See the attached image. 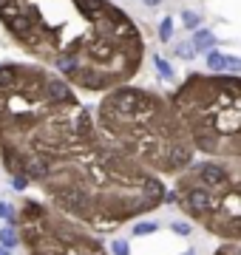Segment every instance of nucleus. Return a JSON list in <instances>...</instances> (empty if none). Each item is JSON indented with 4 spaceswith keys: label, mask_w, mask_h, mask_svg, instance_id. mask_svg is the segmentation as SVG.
Here are the masks:
<instances>
[{
    "label": "nucleus",
    "mask_w": 241,
    "mask_h": 255,
    "mask_svg": "<svg viewBox=\"0 0 241 255\" xmlns=\"http://www.w3.org/2000/svg\"><path fill=\"white\" fill-rule=\"evenodd\" d=\"M165 204L224 244H241V159H196L176 176Z\"/></svg>",
    "instance_id": "5"
},
{
    "label": "nucleus",
    "mask_w": 241,
    "mask_h": 255,
    "mask_svg": "<svg viewBox=\"0 0 241 255\" xmlns=\"http://www.w3.org/2000/svg\"><path fill=\"white\" fill-rule=\"evenodd\" d=\"M142 3H145L148 9H156V6H162V3H165V0H142Z\"/></svg>",
    "instance_id": "21"
},
{
    "label": "nucleus",
    "mask_w": 241,
    "mask_h": 255,
    "mask_svg": "<svg viewBox=\"0 0 241 255\" xmlns=\"http://www.w3.org/2000/svg\"><path fill=\"white\" fill-rule=\"evenodd\" d=\"M156 230H159L156 221H136L133 224V236H153Z\"/></svg>",
    "instance_id": "13"
},
{
    "label": "nucleus",
    "mask_w": 241,
    "mask_h": 255,
    "mask_svg": "<svg viewBox=\"0 0 241 255\" xmlns=\"http://www.w3.org/2000/svg\"><path fill=\"white\" fill-rule=\"evenodd\" d=\"M0 162L94 233L150 216L167 196L159 176L102 136L77 88L37 63H0Z\"/></svg>",
    "instance_id": "1"
},
{
    "label": "nucleus",
    "mask_w": 241,
    "mask_h": 255,
    "mask_svg": "<svg viewBox=\"0 0 241 255\" xmlns=\"http://www.w3.org/2000/svg\"><path fill=\"white\" fill-rule=\"evenodd\" d=\"M0 219H3V224L17 227V207H11L9 201H0Z\"/></svg>",
    "instance_id": "10"
},
{
    "label": "nucleus",
    "mask_w": 241,
    "mask_h": 255,
    "mask_svg": "<svg viewBox=\"0 0 241 255\" xmlns=\"http://www.w3.org/2000/svg\"><path fill=\"white\" fill-rule=\"evenodd\" d=\"M173 51H176V57H182V60H193V57H196L193 43H179V46L173 48Z\"/></svg>",
    "instance_id": "15"
},
{
    "label": "nucleus",
    "mask_w": 241,
    "mask_h": 255,
    "mask_svg": "<svg viewBox=\"0 0 241 255\" xmlns=\"http://www.w3.org/2000/svg\"><path fill=\"white\" fill-rule=\"evenodd\" d=\"M224 74H241V57H230L227 54V71Z\"/></svg>",
    "instance_id": "19"
},
{
    "label": "nucleus",
    "mask_w": 241,
    "mask_h": 255,
    "mask_svg": "<svg viewBox=\"0 0 241 255\" xmlns=\"http://www.w3.org/2000/svg\"><path fill=\"white\" fill-rule=\"evenodd\" d=\"M193 48H196V54H207V51H213L216 43H219V37L210 31V28H199V31H193Z\"/></svg>",
    "instance_id": "7"
},
{
    "label": "nucleus",
    "mask_w": 241,
    "mask_h": 255,
    "mask_svg": "<svg viewBox=\"0 0 241 255\" xmlns=\"http://www.w3.org/2000/svg\"><path fill=\"white\" fill-rule=\"evenodd\" d=\"M0 26L77 91L128 85L145 60L142 28L111 0H0Z\"/></svg>",
    "instance_id": "2"
},
{
    "label": "nucleus",
    "mask_w": 241,
    "mask_h": 255,
    "mask_svg": "<svg viewBox=\"0 0 241 255\" xmlns=\"http://www.w3.org/2000/svg\"><path fill=\"white\" fill-rule=\"evenodd\" d=\"M11 187H14V190H20V193H23V190H26V187H31V184H28L26 179H11Z\"/></svg>",
    "instance_id": "20"
},
{
    "label": "nucleus",
    "mask_w": 241,
    "mask_h": 255,
    "mask_svg": "<svg viewBox=\"0 0 241 255\" xmlns=\"http://www.w3.org/2000/svg\"><path fill=\"white\" fill-rule=\"evenodd\" d=\"M0 247H6V250L20 247V230L14 224H3L0 227Z\"/></svg>",
    "instance_id": "8"
},
{
    "label": "nucleus",
    "mask_w": 241,
    "mask_h": 255,
    "mask_svg": "<svg viewBox=\"0 0 241 255\" xmlns=\"http://www.w3.org/2000/svg\"><path fill=\"white\" fill-rule=\"evenodd\" d=\"M153 65H156V71H159V77H162V80H173V68H170V63H167L165 57H156V60H153Z\"/></svg>",
    "instance_id": "14"
},
{
    "label": "nucleus",
    "mask_w": 241,
    "mask_h": 255,
    "mask_svg": "<svg viewBox=\"0 0 241 255\" xmlns=\"http://www.w3.org/2000/svg\"><path fill=\"white\" fill-rule=\"evenodd\" d=\"M170 230H173L176 236H190L193 224H190V221H173V224H170Z\"/></svg>",
    "instance_id": "18"
},
{
    "label": "nucleus",
    "mask_w": 241,
    "mask_h": 255,
    "mask_svg": "<svg viewBox=\"0 0 241 255\" xmlns=\"http://www.w3.org/2000/svg\"><path fill=\"white\" fill-rule=\"evenodd\" d=\"M170 37H173V17L167 14V17H162V23H159V40H162V43H170Z\"/></svg>",
    "instance_id": "12"
},
{
    "label": "nucleus",
    "mask_w": 241,
    "mask_h": 255,
    "mask_svg": "<svg viewBox=\"0 0 241 255\" xmlns=\"http://www.w3.org/2000/svg\"><path fill=\"white\" fill-rule=\"evenodd\" d=\"M182 26L190 28V31H199V28H202V14H196V11H182Z\"/></svg>",
    "instance_id": "11"
},
{
    "label": "nucleus",
    "mask_w": 241,
    "mask_h": 255,
    "mask_svg": "<svg viewBox=\"0 0 241 255\" xmlns=\"http://www.w3.org/2000/svg\"><path fill=\"white\" fill-rule=\"evenodd\" d=\"M167 100L196 153L241 159V74H187Z\"/></svg>",
    "instance_id": "4"
},
{
    "label": "nucleus",
    "mask_w": 241,
    "mask_h": 255,
    "mask_svg": "<svg viewBox=\"0 0 241 255\" xmlns=\"http://www.w3.org/2000/svg\"><path fill=\"white\" fill-rule=\"evenodd\" d=\"M0 255H11V250H6V247H0Z\"/></svg>",
    "instance_id": "22"
},
{
    "label": "nucleus",
    "mask_w": 241,
    "mask_h": 255,
    "mask_svg": "<svg viewBox=\"0 0 241 255\" xmlns=\"http://www.w3.org/2000/svg\"><path fill=\"white\" fill-rule=\"evenodd\" d=\"M108 250H111V255H130V244L128 241H120V238H117Z\"/></svg>",
    "instance_id": "17"
},
{
    "label": "nucleus",
    "mask_w": 241,
    "mask_h": 255,
    "mask_svg": "<svg viewBox=\"0 0 241 255\" xmlns=\"http://www.w3.org/2000/svg\"><path fill=\"white\" fill-rule=\"evenodd\" d=\"M97 128L117 150L133 159L153 176H173L196 162L193 142L167 97L142 88L120 85L102 94L97 105Z\"/></svg>",
    "instance_id": "3"
},
{
    "label": "nucleus",
    "mask_w": 241,
    "mask_h": 255,
    "mask_svg": "<svg viewBox=\"0 0 241 255\" xmlns=\"http://www.w3.org/2000/svg\"><path fill=\"white\" fill-rule=\"evenodd\" d=\"M213 255H241V244H219Z\"/></svg>",
    "instance_id": "16"
},
{
    "label": "nucleus",
    "mask_w": 241,
    "mask_h": 255,
    "mask_svg": "<svg viewBox=\"0 0 241 255\" xmlns=\"http://www.w3.org/2000/svg\"><path fill=\"white\" fill-rule=\"evenodd\" d=\"M17 230L26 255H111L91 227L43 199L23 196L17 207Z\"/></svg>",
    "instance_id": "6"
},
{
    "label": "nucleus",
    "mask_w": 241,
    "mask_h": 255,
    "mask_svg": "<svg viewBox=\"0 0 241 255\" xmlns=\"http://www.w3.org/2000/svg\"><path fill=\"white\" fill-rule=\"evenodd\" d=\"M204 63H207V68H210V74H224L227 71V54H222V51H207L204 54Z\"/></svg>",
    "instance_id": "9"
}]
</instances>
